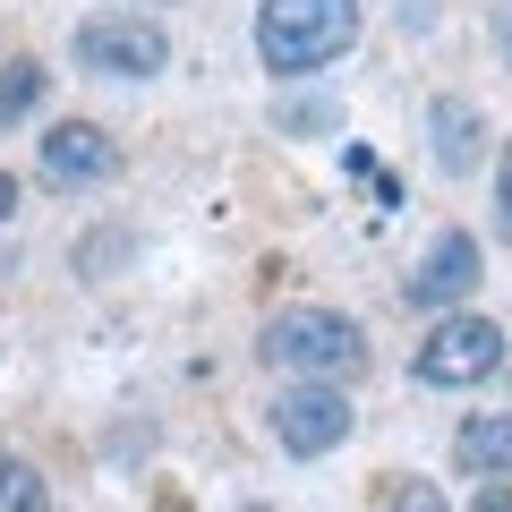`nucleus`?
Returning a JSON list of instances; mask_svg holds the SVG:
<instances>
[{
    "label": "nucleus",
    "mask_w": 512,
    "mask_h": 512,
    "mask_svg": "<svg viewBox=\"0 0 512 512\" xmlns=\"http://www.w3.org/2000/svg\"><path fill=\"white\" fill-rule=\"evenodd\" d=\"M256 350H265V367H282L291 384H350V376H367V333H359V316H342V308H282V316H265Z\"/></svg>",
    "instance_id": "1"
},
{
    "label": "nucleus",
    "mask_w": 512,
    "mask_h": 512,
    "mask_svg": "<svg viewBox=\"0 0 512 512\" xmlns=\"http://www.w3.org/2000/svg\"><path fill=\"white\" fill-rule=\"evenodd\" d=\"M359 43V0H265L256 9V60L274 77H308Z\"/></svg>",
    "instance_id": "2"
},
{
    "label": "nucleus",
    "mask_w": 512,
    "mask_h": 512,
    "mask_svg": "<svg viewBox=\"0 0 512 512\" xmlns=\"http://www.w3.org/2000/svg\"><path fill=\"white\" fill-rule=\"evenodd\" d=\"M77 69L94 77H163L171 69V35L154 9H103L77 26Z\"/></svg>",
    "instance_id": "3"
},
{
    "label": "nucleus",
    "mask_w": 512,
    "mask_h": 512,
    "mask_svg": "<svg viewBox=\"0 0 512 512\" xmlns=\"http://www.w3.org/2000/svg\"><path fill=\"white\" fill-rule=\"evenodd\" d=\"M410 367H419V384H444V393L487 384L504 367V325L495 316H444V325H427V342H419Z\"/></svg>",
    "instance_id": "4"
},
{
    "label": "nucleus",
    "mask_w": 512,
    "mask_h": 512,
    "mask_svg": "<svg viewBox=\"0 0 512 512\" xmlns=\"http://www.w3.org/2000/svg\"><path fill=\"white\" fill-rule=\"evenodd\" d=\"M350 427H359V410L342 402V384H282L274 393V444L299 453V461L350 444Z\"/></svg>",
    "instance_id": "5"
},
{
    "label": "nucleus",
    "mask_w": 512,
    "mask_h": 512,
    "mask_svg": "<svg viewBox=\"0 0 512 512\" xmlns=\"http://www.w3.org/2000/svg\"><path fill=\"white\" fill-rule=\"evenodd\" d=\"M35 171L52 188H103V180H120V146H111L94 120H60V128H43Z\"/></svg>",
    "instance_id": "6"
},
{
    "label": "nucleus",
    "mask_w": 512,
    "mask_h": 512,
    "mask_svg": "<svg viewBox=\"0 0 512 512\" xmlns=\"http://www.w3.org/2000/svg\"><path fill=\"white\" fill-rule=\"evenodd\" d=\"M470 291H478V239L461 231V222H444V231L427 239L419 274H410V308H444V316H453Z\"/></svg>",
    "instance_id": "7"
},
{
    "label": "nucleus",
    "mask_w": 512,
    "mask_h": 512,
    "mask_svg": "<svg viewBox=\"0 0 512 512\" xmlns=\"http://www.w3.org/2000/svg\"><path fill=\"white\" fill-rule=\"evenodd\" d=\"M453 470L461 478H512V410H478V419H461Z\"/></svg>",
    "instance_id": "8"
},
{
    "label": "nucleus",
    "mask_w": 512,
    "mask_h": 512,
    "mask_svg": "<svg viewBox=\"0 0 512 512\" xmlns=\"http://www.w3.org/2000/svg\"><path fill=\"white\" fill-rule=\"evenodd\" d=\"M427 146H436V163H444V180H461V171L487 154V137H478V111L461 103V94H444L436 111H427Z\"/></svg>",
    "instance_id": "9"
},
{
    "label": "nucleus",
    "mask_w": 512,
    "mask_h": 512,
    "mask_svg": "<svg viewBox=\"0 0 512 512\" xmlns=\"http://www.w3.org/2000/svg\"><path fill=\"white\" fill-rule=\"evenodd\" d=\"M43 94H52V69L43 60H0V128H18Z\"/></svg>",
    "instance_id": "10"
},
{
    "label": "nucleus",
    "mask_w": 512,
    "mask_h": 512,
    "mask_svg": "<svg viewBox=\"0 0 512 512\" xmlns=\"http://www.w3.org/2000/svg\"><path fill=\"white\" fill-rule=\"evenodd\" d=\"M0 512H52V487H43V470L26 453H9L0 444Z\"/></svg>",
    "instance_id": "11"
},
{
    "label": "nucleus",
    "mask_w": 512,
    "mask_h": 512,
    "mask_svg": "<svg viewBox=\"0 0 512 512\" xmlns=\"http://www.w3.org/2000/svg\"><path fill=\"white\" fill-rule=\"evenodd\" d=\"M393 512H453V504H444L436 478H402V487H393Z\"/></svg>",
    "instance_id": "12"
},
{
    "label": "nucleus",
    "mask_w": 512,
    "mask_h": 512,
    "mask_svg": "<svg viewBox=\"0 0 512 512\" xmlns=\"http://www.w3.org/2000/svg\"><path fill=\"white\" fill-rule=\"evenodd\" d=\"M495 231L512 239V146L495 154Z\"/></svg>",
    "instance_id": "13"
},
{
    "label": "nucleus",
    "mask_w": 512,
    "mask_h": 512,
    "mask_svg": "<svg viewBox=\"0 0 512 512\" xmlns=\"http://www.w3.org/2000/svg\"><path fill=\"white\" fill-rule=\"evenodd\" d=\"M478 512H512V478H487L478 487Z\"/></svg>",
    "instance_id": "14"
},
{
    "label": "nucleus",
    "mask_w": 512,
    "mask_h": 512,
    "mask_svg": "<svg viewBox=\"0 0 512 512\" xmlns=\"http://www.w3.org/2000/svg\"><path fill=\"white\" fill-rule=\"evenodd\" d=\"M495 43H504V60H512V0H495Z\"/></svg>",
    "instance_id": "15"
},
{
    "label": "nucleus",
    "mask_w": 512,
    "mask_h": 512,
    "mask_svg": "<svg viewBox=\"0 0 512 512\" xmlns=\"http://www.w3.org/2000/svg\"><path fill=\"white\" fill-rule=\"evenodd\" d=\"M18 214V180H9V171H0V222Z\"/></svg>",
    "instance_id": "16"
},
{
    "label": "nucleus",
    "mask_w": 512,
    "mask_h": 512,
    "mask_svg": "<svg viewBox=\"0 0 512 512\" xmlns=\"http://www.w3.org/2000/svg\"><path fill=\"white\" fill-rule=\"evenodd\" d=\"M239 512H274V504H239Z\"/></svg>",
    "instance_id": "17"
}]
</instances>
